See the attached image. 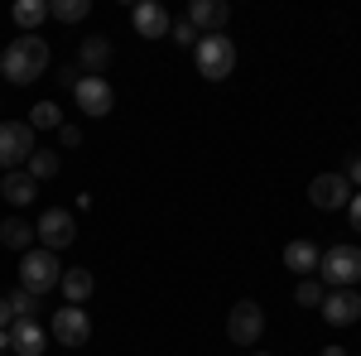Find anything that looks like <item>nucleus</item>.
<instances>
[{
	"label": "nucleus",
	"instance_id": "obj_1",
	"mask_svg": "<svg viewBox=\"0 0 361 356\" xmlns=\"http://www.w3.org/2000/svg\"><path fill=\"white\" fill-rule=\"evenodd\" d=\"M0 73H5L15 87H29L34 78L49 73V44H44L39 34H20V39H10V49L0 54Z\"/></svg>",
	"mask_w": 361,
	"mask_h": 356
},
{
	"label": "nucleus",
	"instance_id": "obj_2",
	"mask_svg": "<svg viewBox=\"0 0 361 356\" xmlns=\"http://www.w3.org/2000/svg\"><path fill=\"white\" fill-rule=\"evenodd\" d=\"M58 279H63V265H58L54 250L34 246L20 255V289H29L34 299H44L49 289H58Z\"/></svg>",
	"mask_w": 361,
	"mask_h": 356
},
{
	"label": "nucleus",
	"instance_id": "obj_3",
	"mask_svg": "<svg viewBox=\"0 0 361 356\" xmlns=\"http://www.w3.org/2000/svg\"><path fill=\"white\" fill-rule=\"evenodd\" d=\"M193 58H197V73L207 82H222V78H231V68H236V44L226 34H207V39H197Z\"/></svg>",
	"mask_w": 361,
	"mask_h": 356
},
{
	"label": "nucleus",
	"instance_id": "obj_4",
	"mask_svg": "<svg viewBox=\"0 0 361 356\" xmlns=\"http://www.w3.org/2000/svg\"><path fill=\"white\" fill-rule=\"evenodd\" d=\"M323 270V289H352L361 279V246H333L318 260Z\"/></svg>",
	"mask_w": 361,
	"mask_h": 356
},
{
	"label": "nucleus",
	"instance_id": "obj_5",
	"mask_svg": "<svg viewBox=\"0 0 361 356\" xmlns=\"http://www.w3.org/2000/svg\"><path fill=\"white\" fill-rule=\"evenodd\" d=\"M260 332H265V313H260V303H255V299L231 303V313H226V337H231V347H255Z\"/></svg>",
	"mask_w": 361,
	"mask_h": 356
},
{
	"label": "nucleus",
	"instance_id": "obj_6",
	"mask_svg": "<svg viewBox=\"0 0 361 356\" xmlns=\"http://www.w3.org/2000/svg\"><path fill=\"white\" fill-rule=\"evenodd\" d=\"M49 332H54L58 347H87L92 342V318H87V308H78V303H68V308H58L54 323H49Z\"/></svg>",
	"mask_w": 361,
	"mask_h": 356
},
{
	"label": "nucleus",
	"instance_id": "obj_7",
	"mask_svg": "<svg viewBox=\"0 0 361 356\" xmlns=\"http://www.w3.org/2000/svg\"><path fill=\"white\" fill-rule=\"evenodd\" d=\"M29 154H34L29 121H0V168L10 173L15 164H29Z\"/></svg>",
	"mask_w": 361,
	"mask_h": 356
},
{
	"label": "nucleus",
	"instance_id": "obj_8",
	"mask_svg": "<svg viewBox=\"0 0 361 356\" xmlns=\"http://www.w3.org/2000/svg\"><path fill=\"white\" fill-rule=\"evenodd\" d=\"M34 231H39V246L58 255L63 246H73V241H78V217H73L68 207H49V212L39 217V226H34Z\"/></svg>",
	"mask_w": 361,
	"mask_h": 356
},
{
	"label": "nucleus",
	"instance_id": "obj_9",
	"mask_svg": "<svg viewBox=\"0 0 361 356\" xmlns=\"http://www.w3.org/2000/svg\"><path fill=\"white\" fill-rule=\"evenodd\" d=\"M308 202H313L318 212H337V207L352 202V183H347L342 173H318V178L308 183Z\"/></svg>",
	"mask_w": 361,
	"mask_h": 356
},
{
	"label": "nucleus",
	"instance_id": "obj_10",
	"mask_svg": "<svg viewBox=\"0 0 361 356\" xmlns=\"http://www.w3.org/2000/svg\"><path fill=\"white\" fill-rule=\"evenodd\" d=\"M73 97H78V111L82 116H111L116 106V92L106 78H78L73 82Z\"/></svg>",
	"mask_w": 361,
	"mask_h": 356
},
{
	"label": "nucleus",
	"instance_id": "obj_11",
	"mask_svg": "<svg viewBox=\"0 0 361 356\" xmlns=\"http://www.w3.org/2000/svg\"><path fill=\"white\" fill-rule=\"evenodd\" d=\"M318 308H323V318H328L333 328H352L361 318V294H352V289H328Z\"/></svg>",
	"mask_w": 361,
	"mask_h": 356
},
{
	"label": "nucleus",
	"instance_id": "obj_12",
	"mask_svg": "<svg viewBox=\"0 0 361 356\" xmlns=\"http://www.w3.org/2000/svg\"><path fill=\"white\" fill-rule=\"evenodd\" d=\"M130 25H135L140 39H169V10L159 5V0H140L135 10H130Z\"/></svg>",
	"mask_w": 361,
	"mask_h": 356
},
{
	"label": "nucleus",
	"instance_id": "obj_13",
	"mask_svg": "<svg viewBox=\"0 0 361 356\" xmlns=\"http://www.w3.org/2000/svg\"><path fill=\"white\" fill-rule=\"evenodd\" d=\"M44 342H49V332L34 318H15L10 323V352L15 356H44Z\"/></svg>",
	"mask_w": 361,
	"mask_h": 356
},
{
	"label": "nucleus",
	"instance_id": "obj_14",
	"mask_svg": "<svg viewBox=\"0 0 361 356\" xmlns=\"http://www.w3.org/2000/svg\"><path fill=\"white\" fill-rule=\"evenodd\" d=\"M226 0H188V10H183V20L193 29H207V34H222V25H226Z\"/></svg>",
	"mask_w": 361,
	"mask_h": 356
},
{
	"label": "nucleus",
	"instance_id": "obj_15",
	"mask_svg": "<svg viewBox=\"0 0 361 356\" xmlns=\"http://www.w3.org/2000/svg\"><path fill=\"white\" fill-rule=\"evenodd\" d=\"M78 68H82L87 78H102V73L111 68V39H106V34L82 39V49H78Z\"/></svg>",
	"mask_w": 361,
	"mask_h": 356
},
{
	"label": "nucleus",
	"instance_id": "obj_16",
	"mask_svg": "<svg viewBox=\"0 0 361 356\" xmlns=\"http://www.w3.org/2000/svg\"><path fill=\"white\" fill-rule=\"evenodd\" d=\"M34 192H39V183L29 178L25 168H10V173L0 178V197H5L10 207H29V202H34Z\"/></svg>",
	"mask_w": 361,
	"mask_h": 356
},
{
	"label": "nucleus",
	"instance_id": "obj_17",
	"mask_svg": "<svg viewBox=\"0 0 361 356\" xmlns=\"http://www.w3.org/2000/svg\"><path fill=\"white\" fill-rule=\"evenodd\" d=\"M318 260H323V250L313 246V241H289V246H284V265L294 274H304V279L318 270Z\"/></svg>",
	"mask_w": 361,
	"mask_h": 356
},
{
	"label": "nucleus",
	"instance_id": "obj_18",
	"mask_svg": "<svg viewBox=\"0 0 361 356\" xmlns=\"http://www.w3.org/2000/svg\"><path fill=\"white\" fill-rule=\"evenodd\" d=\"M34 226H29L25 217H5L0 221V246H10V250H34Z\"/></svg>",
	"mask_w": 361,
	"mask_h": 356
},
{
	"label": "nucleus",
	"instance_id": "obj_19",
	"mask_svg": "<svg viewBox=\"0 0 361 356\" xmlns=\"http://www.w3.org/2000/svg\"><path fill=\"white\" fill-rule=\"evenodd\" d=\"M58 289L68 294V303H78V308H82V303L92 299V289H97V279H92V270H63Z\"/></svg>",
	"mask_w": 361,
	"mask_h": 356
},
{
	"label": "nucleus",
	"instance_id": "obj_20",
	"mask_svg": "<svg viewBox=\"0 0 361 356\" xmlns=\"http://www.w3.org/2000/svg\"><path fill=\"white\" fill-rule=\"evenodd\" d=\"M10 20L25 29V34H34V29L49 20V5L44 0H15V10H10Z\"/></svg>",
	"mask_w": 361,
	"mask_h": 356
},
{
	"label": "nucleus",
	"instance_id": "obj_21",
	"mask_svg": "<svg viewBox=\"0 0 361 356\" xmlns=\"http://www.w3.org/2000/svg\"><path fill=\"white\" fill-rule=\"evenodd\" d=\"M58 168H63V159H58V149H34L29 154V164H25V173L39 183V178H54Z\"/></svg>",
	"mask_w": 361,
	"mask_h": 356
},
{
	"label": "nucleus",
	"instance_id": "obj_22",
	"mask_svg": "<svg viewBox=\"0 0 361 356\" xmlns=\"http://www.w3.org/2000/svg\"><path fill=\"white\" fill-rule=\"evenodd\" d=\"M49 15L63 20V25H78V20L92 15V0H54V5H49Z\"/></svg>",
	"mask_w": 361,
	"mask_h": 356
},
{
	"label": "nucleus",
	"instance_id": "obj_23",
	"mask_svg": "<svg viewBox=\"0 0 361 356\" xmlns=\"http://www.w3.org/2000/svg\"><path fill=\"white\" fill-rule=\"evenodd\" d=\"M58 125H63L58 102H39V106L29 111V130H58Z\"/></svg>",
	"mask_w": 361,
	"mask_h": 356
},
{
	"label": "nucleus",
	"instance_id": "obj_24",
	"mask_svg": "<svg viewBox=\"0 0 361 356\" xmlns=\"http://www.w3.org/2000/svg\"><path fill=\"white\" fill-rule=\"evenodd\" d=\"M323 294H328V289H323V279H313V274H308V279H299V289H294V299L304 303V308H318V303H323Z\"/></svg>",
	"mask_w": 361,
	"mask_h": 356
},
{
	"label": "nucleus",
	"instance_id": "obj_25",
	"mask_svg": "<svg viewBox=\"0 0 361 356\" xmlns=\"http://www.w3.org/2000/svg\"><path fill=\"white\" fill-rule=\"evenodd\" d=\"M5 299H10V313H15V318H34V308H39V299H34L29 289H15V294H5Z\"/></svg>",
	"mask_w": 361,
	"mask_h": 356
},
{
	"label": "nucleus",
	"instance_id": "obj_26",
	"mask_svg": "<svg viewBox=\"0 0 361 356\" xmlns=\"http://www.w3.org/2000/svg\"><path fill=\"white\" fill-rule=\"evenodd\" d=\"M193 34H197V29L188 25V20H173V25H169V39L183 44V49H193Z\"/></svg>",
	"mask_w": 361,
	"mask_h": 356
},
{
	"label": "nucleus",
	"instance_id": "obj_27",
	"mask_svg": "<svg viewBox=\"0 0 361 356\" xmlns=\"http://www.w3.org/2000/svg\"><path fill=\"white\" fill-rule=\"evenodd\" d=\"M58 140H63V145H68V149H73V145H82V130H78V125H68V121H63V125H58Z\"/></svg>",
	"mask_w": 361,
	"mask_h": 356
},
{
	"label": "nucleus",
	"instance_id": "obj_28",
	"mask_svg": "<svg viewBox=\"0 0 361 356\" xmlns=\"http://www.w3.org/2000/svg\"><path fill=\"white\" fill-rule=\"evenodd\" d=\"M342 178H347L352 188H361V154H357V159H347V168H342Z\"/></svg>",
	"mask_w": 361,
	"mask_h": 356
},
{
	"label": "nucleus",
	"instance_id": "obj_29",
	"mask_svg": "<svg viewBox=\"0 0 361 356\" xmlns=\"http://www.w3.org/2000/svg\"><path fill=\"white\" fill-rule=\"evenodd\" d=\"M347 217H352V231H361V192H352V202H347Z\"/></svg>",
	"mask_w": 361,
	"mask_h": 356
},
{
	"label": "nucleus",
	"instance_id": "obj_30",
	"mask_svg": "<svg viewBox=\"0 0 361 356\" xmlns=\"http://www.w3.org/2000/svg\"><path fill=\"white\" fill-rule=\"evenodd\" d=\"M10 323H15V313H10V299H0V332H10Z\"/></svg>",
	"mask_w": 361,
	"mask_h": 356
},
{
	"label": "nucleus",
	"instance_id": "obj_31",
	"mask_svg": "<svg viewBox=\"0 0 361 356\" xmlns=\"http://www.w3.org/2000/svg\"><path fill=\"white\" fill-rule=\"evenodd\" d=\"M318 356H347V347H323Z\"/></svg>",
	"mask_w": 361,
	"mask_h": 356
},
{
	"label": "nucleus",
	"instance_id": "obj_32",
	"mask_svg": "<svg viewBox=\"0 0 361 356\" xmlns=\"http://www.w3.org/2000/svg\"><path fill=\"white\" fill-rule=\"evenodd\" d=\"M0 352H10V332H0Z\"/></svg>",
	"mask_w": 361,
	"mask_h": 356
},
{
	"label": "nucleus",
	"instance_id": "obj_33",
	"mask_svg": "<svg viewBox=\"0 0 361 356\" xmlns=\"http://www.w3.org/2000/svg\"><path fill=\"white\" fill-rule=\"evenodd\" d=\"M250 356H270V352H250Z\"/></svg>",
	"mask_w": 361,
	"mask_h": 356
}]
</instances>
